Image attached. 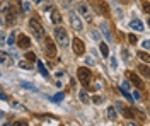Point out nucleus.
Returning <instances> with one entry per match:
<instances>
[{
    "mask_svg": "<svg viewBox=\"0 0 150 126\" xmlns=\"http://www.w3.org/2000/svg\"><path fill=\"white\" fill-rule=\"evenodd\" d=\"M138 72H140L142 75L149 77V65H147V63H145V65H140V67H138Z\"/></svg>",
    "mask_w": 150,
    "mask_h": 126,
    "instance_id": "nucleus-19",
    "label": "nucleus"
},
{
    "mask_svg": "<svg viewBox=\"0 0 150 126\" xmlns=\"http://www.w3.org/2000/svg\"><path fill=\"white\" fill-rule=\"evenodd\" d=\"M51 20L55 22V24H60L61 22V15L58 10H51Z\"/></svg>",
    "mask_w": 150,
    "mask_h": 126,
    "instance_id": "nucleus-16",
    "label": "nucleus"
},
{
    "mask_svg": "<svg viewBox=\"0 0 150 126\" xmlns=\"http://www.w3.org/2000/svg\"><path fill=\"white\" fill-rule=\"evenodd\" d=\"M77 77H79V80L84 85H90V82H92V73H90L89 68H85V67H80L77 70Z\"/></svg>",
    "mask_w": 150,
    "mask_h": 126,
    "instance_id": "nucleus-4",
    "label": "nucleus"
},
{
    "mask_svg": "<svg viewBox=\"0 0 150 126\" xmlns=\"http://www.w3.org/2000/svg\"><path fill=\"white\" fill-rule=\"evenodd\" d=\"M143 10H145V14H149V0H143Z\"/></svg>",
    "mask_w": 150,
    "mask_h": 126,
    "instance_id": "nucleus-28",
    "label": "nucleus"
},
{
    "mask_svg": "<svg viewBox=\"0 0 150 126\" xmlns=\"http://www.w3.org/2000/svg\"><path fill=\"white\" fill-rule=\"evenodd\" d=\"M70 24L75 31L82 29V20H80L79 17H77V14H73V12H70Z\"/></svg>",
    "mask_w": 150,
    "mask_h": 126,
    "instance_id": "nucleus-8",
    "label": "nucleus"
},
{
    "mask_svg": "<svg viewBox=\"0 0 150 126\" xmlns=\"http://www.w3.org/2000/svg\"><path fill=\"white\" fill-rule=\"evenodd\" d=\"M36 63H38V68H39V73L43 75L44 78L50 77V73H48V70H46V67L43 65V61H39V60H36Z\"/></svg>",
    "mask_w": 150,
    "mask_h": 126,
    "instance_id": "nucleus-15",
    "label": "nucleus"
},
{
    "mask_svg": "<svg viewBox=\"0 0 150 126\" xmlns=\"http://www.w3.org/2000/svg\"><path fill=\"white\" fill-rule=\"evenodd\" d=\"M20 85H22V87H24V89H31V90H34V92H36V90H38V89L34 87V85H32V84H27V82H22V84H20Z\"/></svg>",
    "mask_w": 150,
    "mask_h": 126,
    "instance_id": "nucleus-23",
    "label": "nucleus"
},
{
    "mask_svg": "<svg viewBox=\"0 0 150 126\" xmlns=\"http://www.w3.org/2000/svg\"><path fill=\"white\" fill-rule=\"evenodd\" d=\"M79 97H80V101H82V102H89V94H87L85 90H80Z\"/></svg>",
    "mask_w": 150,
    "mask_h": 126,
    "instance_id": "nucleus-20",
    "label": "nucleus"
},
{
    "mask_svg": "<svg viewBox=\"0 0 150 126\" xmlns=\"http://www.w3.org/2000/svg\"><path fill=\"white\" fill-rule=\"evenodd\" d=\"M19 67L22 68V70H29V65H27L26 61H19Z\"/></svg>",
    "mask_w": 150,
    "mask_h": 126,
    "instance_id": "nucleus-27",
    "label": "nucleus"
},
{
    "mask_svg": "<svg viewBox=\"0 0 150 126\" xmlns=\"http://www.w3.org/2000/svg\"><path fill=\"white\" fill-rule=\"evenodd\" d=\"M130 27L133 31H138V32H140V31H143V22H142V20H131Z\"/></svg>",
    "mask_w": 150,
    "mask_h": 126,
    "instance_id": "nucleus-14",
    "label": "nucleus"
},
{
    "mask_svg": "<svg viewBox=\"0 0 150 126\" xmlns=\"http://www.w3.org/2000/svg\"><path fill=\"white\" fill-rule=\"evenodd\" d=\"M17 44H19L22 49H27V48H29V44H31V41H29V38H27L26 34H20V36H19V41H17Z\"/></svg>",
    "mask_w": 150,
    "mask_h": 126,
    "instance_id": "nucleus-10",
    "label": "nucleus"
},
{
    "mask_svg": "<svg viewBox=\"0 0 150 126\" xmlns=\"http://www.w3.org/2000/svg\"><path fill=\"white\" fill-rule=\"evenodd\" d=\"M61 99H63V94H61V92H58L56 96H53V97H51V101H55V102H60Z\"/></svg>",
    "mask_w": 150,
    "mask_h": 126,
    "instance_id": "nucleus-25",
    "label": "nucleus"
},
{
    "mask_svg": "<svg viewBox=\"0 0 150 126\" xmlns=\"http://www.w3.org/2000/svg\"><path fill=\"white\" fill-rule=\"evenodd\" d=\"M142 44H143V48H145V49L149 48V41H147V39H145V41H143V43H142Z\"/></svg>",
    "mask_w": 150,
    "mask_h": 126,
    "instance_id": "nucleus-37",
    "label": "nucleus"
},
{
    "mask_svg": "<svg viewBox=\"0 0 150 126\" xmlns=\"http://www.w3.org/2000/svg\"><path fill=\"white\" fill-rule=\"evenodd\" d=\"M29 9H31V5H29V4H27V2H26V4H24V10L27 12V10H29Z\"/></svg>",
    "mask_w": 150,
    "mask_h": 126,
    "instance_id": "nucleus-36",
    "label": "nucleus"
},
{
    "mask_svg": "<svg viewBox=\"0 0 150 126\" xmlns=\"http://www.w3.org/2000/svg\"><path fill=\"white\" fill-rule=\"evenodd\" d=\"M26 60H27V61H36V55H34L32 51H27V53H26Z\"/></svg>",
    "mask_w": 150,
    "mask_h": 126,
    "instance_id": "nucleus-22",
    "label": "nucleus"
},
{
    "mask_svg": "<svg viewBox=\"0 0 150 126\" xmlns=\"http://www.w3.org/2000/svg\"><path fill=\"white\" fill-rule=\"evenodd\" d=\"M92 101H94L96 104H99V102H102V97H99V96H94V97H92Z\"/></svg>",
    "mask_w": 150,
    "mask_h": 126,
    "instance_id": "nucleus-31",
    "label": "nucleus"
},
{
    "mask_svg": "<svg viewBox=\"0 0 150 126\" xmlns=\"http://www.w3.org/2000/svg\"><path fill=\"white\" fill-rule=\"evenodd\" d=\"M77 10H79V14H82L84 17L87 20H90V14H89V7L85 5V4H79L77 5Z\"/></svg>",
    "mask_w": 150,
    "mask_h": 126,
    "instance_id": "nucleus-11",
    "label": "nucleus"
},
{
    "mask_svg": "<svg viewBox=\"0 0 150 126\" xmlns=\"http://www.w3.org/2000/svg\"><path fill=\"white\" fill-rule=\"evenodd\" d=\"M99 49H101V53H102V56H109V48H108V44H106V43H101Z\"/></svg>",
    "mask_w": 150,
    "mask_h": 126,
    "instance_id": "nucleus-17",
    "label": "nucleus"
},
{
    "mask_svg": "<svg viewBox=\"0 0 150 126\" xmlns=\"http://www.w3.org/2000/svg\"><path fill=\"white\" fill-rule=\"evenodd\" d=\"M0 99H4V101H7V96H5L4 92H0Z\"/></svg>",
    "mask_w": 150,
    "mask_h": 126,
    "instance_id": "nucleus-38",
    "label": "nucleus"
},
{
    "mask_svg": "<svg viewBox=\"0 0 150 126\" xmlns=\"http://www.w3.org/2000/svg\"><path fill=\"white\" fill-rule=\"evenodd\" d=\"M108 118H111V119H116V111H114L113 107H109V109H108Z\"/></svg>",
    "mask_w": 150,
    "mask_h": 126,
    "instance_id": "nucleus-24",
    "label": "nucleus"
},
{
    "mask_svg": "<svg viewBox=\"0 0 150 126\" xmlns=\"http://www.w3.org/2000/svg\"><path fill=\"white\" fill-rule=\"evenodd\" d=\"M0 22H2V20H0Z\"/></svg>",
    "mask_w": 150,
    "mask_h": 126,
    "instance_id": "nucleus-41",
    "label": "nucleus"
},
{
    "mask_svg": "<svg viewBox=\"0 0 150 126\" xmlns=\"http://www.w3.org/2000/svg\"><path fill=\"white\" fill-rule=\"evenodd\" d=\"M128 41H130L131 44H137V36L135 34H128Z\"/></svg>",
    "mask_w": 150,
    "mask_h": 126,
    "instance_id": "nucleus-26",
    "label": "nucleus"
},
{
    "mask_svg": "<svg viewBox=\"0 0 150 126\" xmlns=\"http://www.w3.org/2000/svg\"><path fill=\"white\" fill-rule=\"evenodd\" d=\"M0 63H2V65H7V67H10V65H12V60H10L9 53L0 51Z\"/></svg>",
    "mask_w": 150,
    "mask_h": 126,
    "instance_id": "nucleus-13",
    "label": "nucleus"
},
{
    "mask_svg": "<svg viewBox=\"0 0 150 126\" xmlns=\"http://www.w3.org/2000/svg\"><path fill=\"white\" fill-rule=\"evenodd\" d=\"M72 49H73L75 55L82 56V55L85 53V44H84V41L79 39V38H73V41H72Z\"/></svg>",
    "mask_w": 150,
    "mask_h": 126,
    "instance_id": "nucleus-5",
    "label": "nucleus"
},
{
    "mask_svg": "<svg viewBox=\"0 0 150 126\" xmlns=\"http://www.w3.org/2000/svg\"><path fill=\"white\" fill-rule=\"evenodd\" d=\"M2 118H4V113H0V119H2Z\"/></svg>",
    "mask_w": 150,
    "mask_h": 126,
    "instance_id": "nucleus-40",
    "label": "nucleus"
},
{
    "mask_svg": "<svg viewBox=\"0 0 150 126\" xmlns=\"http://www.w3.org/2000/svg\"><path fill=\"white\" fill-rule=\"evenodd\" d=\"M126 77H128V80H130L131 84L135 85L137 89H142L143 87V82H142V78L135 73V72H126Z\"/></svg>",
    "mask_w": 150,
    "mask_h": 126,
    "instance_id": "nucleus-7",
    "label": "nucleus"
},
{
    "mask_svg": "<svg viewBox=\"0 0 150 126\" xmlns=\"http://www.w3.org/2000/svg\"><path fill=\"white\" fill-rule=\"evenodd\" d=\"M5 24L7 26H14L15 24V10L14 9H9L5 12Z\"/></svg>",
    "mask_w": 150,
    "mask_h": 126,
    "instance_id": "nucleus-9",
    "label": "nucleus"
},
{
    "mask_svg": "<svg viewBox=\"0 0 150 126\" xmlns=\"http://www.w3.org/2000/svg\"><path fill=\"white\" fill-rule=\"evenodd\" d=\"M55 39H56V43L60 44V46H68V36H67V31L65 27H55Z\"/></svg>",
    "mask_w": 150,
    "mask_h": 126,
    "instance_id": "nucleus-3",
    "label": "nucleus"
},
{
    "mask_svg": "<svg viewBox=\"0 0 150 126\" xmlns=\"http://www.w3.org/2000/svg\"><path fill=\"white\" fill-rule=\"evenodd\" d=\"M4 41H5V34H4V32H0V43H4Z\"/></svg>",
    "mask_w": 150,
    "mask_h": 126,
    "instance_id": "nucleus-35",
    "label": "nucleus"
},
{
    "mask_svg": "<svg viewBox=\"0 0 150 126\" xmlns=\"http://www.w3.org/2000/svg\"><path fill=\"white\" fill-rule=\"evenodd\" d=\"M90 4H92V7L97 14L104 15V17H111V9L106 0H90Z\"/></svg>",
    "mask_w": 150,
    "mask_h": 126,
    "instance_id": "nucleus-1",
    "label": "nucleus"
},
{
    "mask_svg": "<svg viewBox=\"0 0 150 126\" xmlns=\"http://www.w3.org/2000/svg\"><path fill=\"white\" fill-rule=\"evenodd\" d=\"M29 29H31V32L34 34L36 39H43V36H44V27L39 24L38 19H31L29 20Z\"/></svg>",
    "mask_w": 150,
    "mask_h": 126,
    "instance_id": "nucleus-2",
    "label": "nucleus"
},
{
    "mask_svg": "<svg viewBox=\"0 0 150 126\" xmlns=\"http://www.w3.org/2000/svg\"><path fill=\"white\" fill-rule=\"evenodd\" d=\"M12 126H27L26 121H17V123H12Z\"/></svg>",
    "mask_w": 150,
    "mask_h": 126,
    "instance_id": "nucleus-30",
    "label": "nucleus"
},
{
    "mask_svg": "<svg viewBox=\"0 0 150 126\" xmlns=\"http://www.w3.org/2000/svg\"><path fill=\"white\" fill-rule=\"evenodd\" d=\"M126 126H140V123H137V121H133V119H130L128 121V125Z\"/></svg>",
    "mask_w": 150,
    "mask_h": 126,
    "instance_id": "nucleus-33",
    "label": "nucleus"
},
{
    "mask_svg": "<svg viewBox=\"0 0 150 126\" xmlns=\"http://www.w3.org/2000/svg\"><path fill=\"white\" fill-rule=\"evenodd\" d=\"M90 34H92V38H96V39H97V41H99V39H101V36H99V32H97V31H92Z\"/></svg>",
    "mask_w": 150,
    "mask_h": 126,
    "instance_id": "nucleus-32",
    "label": "nucleus"
},
{
    "mask_svg": "<svg viewBox=\"0 0 150 126\" xmlns=\"http://www.w3.org/2000/svg\"><path fill=\"white\" fill-rule=\"evenodd\" d=\"M116 106H118V107L121 109V114H123L125 118H128V119H133V109H131V107H123V106L120 104V102H118Z\"/></svg>",
    "mask_w": 150,
    "mask_h": 126,
    "instance_id": "nucleus-12",
    "label": "nucleus"
},
{
    "mask_svg": "<svg viewBox=\"0 0 150 126\" xmlns=\"http://www.w3.org/2000/svg\"><path fill=\"white\" fill-rule=\"evenodd\" d=\"M101 31H102V34L106 36V39L111 41V32H109V29H108V26H106V24H101Z\"/></svg>",
    "mask_w": 150,
    "mask_h": 126,
    "instance_id": "nucleus-18",
    "label": "nucleus"
},
{
    "mask_svg": "<svg viewBox=\"0 0 150 126\" xmlns=\"http://www.w3.org/2000/svg\"><path fill=\"white\" fill-rule=\"evenodd\" d=\"M138 56H140L145 63H149V61H150V56H149V53H147V51H140V53H138Z\"/></svg>",
    "mask_w": 150,
    "mask_h": 126,
    "instance_id": "nucleus-21",
    "label": "nucleus"
},
{
    "mask_svg": "<svg viewBox=\"0 0 150 126\" xmlns=\"http://www.w3.org/2000/svg\"><path fill=\"white\" fill-rule=\"evenodd\" d=\"M133 99H135V101H138V99H140V92H138V90H137V92H135V94H133Z\"/></svg>",
    "mask_w": 150,
    "mask_h": 126,
    "instance_id": "nucleus-34",
    "label": "nucleus"
},
{
    "mask_svg": "<svg viewBox=\"0 0 150 126\" xmlns=\"http://www.w3.org/2000/svg\"><path fill=\"white\" fill-rule=\"evenodd\" d=\"M44 49H46L48 56H51V58L56 56V48H55V43L51 38H44Z\"/></svg>",
    "mask_w": 150,
    "mask_h": 126,
    "instance_id": "nucleus-6",
    "label": "nucleus"
},
{
    "mask_svg": "<svg viewBox=\"0 0 150 126\" xmlns=\"http://www.w3.org/2000/svg\"><path fill=\"white\" fill-rule=\"evenodd\" d=\"M14 41H15V34H10V36H9V41H7V44H14Z\"/></svg>",
    "mask_w": 150,
    "mask_h": 126,
    "instance_id": "nucleus-29",
    "label": "nucleus"
},
{
    "mask_svg": "<svg viewBox=\"0 0 150 126\" xmlns=\"http://www.w3.org/2000/svg\"><path fill=\"white\" fill-rule=\"evenodd\" d=\"M121 4H125V5H126V4H128V2H130V0H120Z\"/></svg>",
    "mask_w": 150,
    "mask_h": 126,
    "instance_id": "nucleus-39",
    "label": "nucleus"
}]
</instances>
